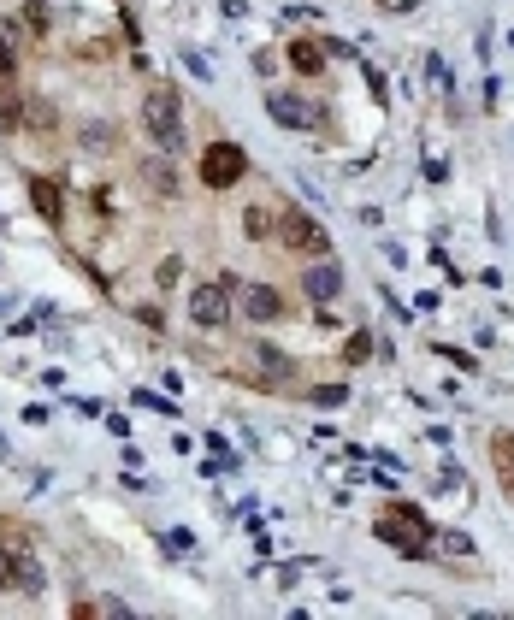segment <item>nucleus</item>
Masks as SVG:
<instances>
[{
  "label": "nucleus",
  "instance_id": "obj_1",
  "mask_svg": "<svg viewBox=\"0 0 514 620\" xmlns=\"http://www.w3.org/2000/svg\"><path fill=\"white\" fill-rule=\"evenodd\" d=\"M379 538H385L396 556L420 561L426 550H432V520H426L414 502H402V496H396V502H385V508H379Z\"/></svg>",
  "mask_w": 514,
  "mask_h": 620
},
{
  "label": "nucleus",
  "instance_id": "obj_2",
  "mask_svg": "<svg viewBox=\"0 0 514 620\" xmlns=\"http://www.w3.org/2000/svg\"><path fill=\"white\" fill-rule=\"evenodd\" d=\"M142 124H148V136H154L166 154L184 148V107H178V89H172V83H154V89L142 95Z\"/></svg>",
  "mask_w": 514,
  "mask_h": 620
},
{
  "label": "nucleus",
  "instance_id": "obj_3",
  "mask_svg": "<svg viewBox=\"0 0 514 620\" xmlns=\"http://www.w3.org/2000/svg\"><path fill=\"white\" fill-rule=\"evenodd\" d=\"M278 243L296 248V254H331V231H325L314 213H302V207H284V213H278Z\"/></svg>",
  "mask_w": 514,
  "mask_h": 620
},
{
  "label": "nucleus",
  "instance_id": "obj_4",
  "mask_svg": "<svg viewBox=\"0 0 514 620\" xmlns=\"http://www.w3.org/2000/svg\"><path fill=\"white\" fill-rule=\"evenodd\" d=\"M243 172H249V154H243L237 142H213V148H201V184L207 189H231Z\"/></svg>",
  "mask_w": 514,
  "mask_h": 620
},
{
  "label": "nucleus",
  "instance_id": "obj_5",
  "mask_svg": "<svg viewBox=\"0 0 514 620\" xmlns=\"http://www.w3.org/2000/svg\"><path fill=\"white\" fill-rule=\"evenodd\" d=\"M231 308H237L231 278H219V284H195V290H190V319H195V325H225Z\"/></svg>",
  "mask_w": 514,
  "mask_h": 620
},
{
  "label": "nucleus",
  "instance_id": "obj_6",
  "mask_svg": "<svg viewBox=\"0 0 514 620\" xmlns=\"http://www.w3.org/2000/svg\"><path fill=\"white\" fill-rule=\"evenodd\" d=\"M266 113H272V124H284V130H314V124H320V107H314L308 95H284V89L266 95Z\"/></svg>",
  "mask_w": 514,
  "mask_h": 620
},
{
  "label": "nucleus",
  "instance_id": "obj_7",
  "mask_svg": "<svg viewBox=\"0 0 514 620\" xmlns=\"http://www.w3.org/2000/svg\"><path fill=\"white\" fill-rule=\"evenodd\" d=\"M302 290H308V302H337V296H343V272H337V260H314V266L302 272Z\"/></svg>",
  "mask_w": 514,
  "mask_h": 620
},
{
  "label": "nucleus",
  "instance_id": "obj_8",
  "mask_svg": "<svg viewBox=\"0 0 514 620\" xmlns=\"http://www.w3.org/2000/svg\"><path fill=\"white\" fill-rule=\"evenodd\" d=\"M237 302H243V313H249L255 325H272V319L284 313V296H278L272 284H243V290H237Z\"/></svg>",
  "mask_w": 514,
  "mask_h": 620
},
{
  "label": "nucleus",
  "instance_id": "obj_9",
  "mask_svg": "<svg viewBox=\"0 0 514 620\" xmlns=\"http://www.w3.org/2000/svg\"><path fill=\"white\" fill-rule=\"evenodd\" d=\"M290 65H296V71H308V77H320V71H325V48H320V42H290Z\"/></svg>",
  "mask_w": 514,
  "mask_h": 620
},
{
  "label": "nucleus",
  "instance_id": "obj_10",
  "mask_svg": "<svg viewBox=\"0 0 514 620\" xmlns=\"http://www.w3.org/2000/svg\"><path fill=\"white\" fill-rule=\"evenodd\" d=\"M243 231H249V237H278V219H272V207H249V213H243Z\"/></svg>",
  "mask_w": 514,
  "mask_h": 620
},
{
  "label": "nucleus",
  "instance_id": "obj_11",
  "mask_svg": "<svg viewBox=\"0 0 514 620\" xmlns=\"http://www.w3.org/2000/svg\"><path fill=\"white\" fill-rule=\"evenodd\" d=\"M30 195H36V207H42V219L54 225V219H60V189L48 184V178H36V184H30Z\"/></svg>",
  "mask_w": 514,
  "mask_h": 620
},
{
  "label": "nucleus",
  "instance_id": "obj_12",
  "mask_svg": "<svg viewBox=\"0 0 514 620\" xmlns=\"http://www.w3.org/2000/svg\"><path fill=\"white\" fill-rule=\"evenodd\" d=\"M432 550H444V556H473V538H467V532H432Z\"/></svg>",
  "mask_w": 514,
  "mask_h": 620
},
{
  "label": "nucleus",
  "instance_id": "obj_13",
  "mask_svg": "<svg viewBox=\"0 0 514 620\" xmlns=\"http://www.w3.org/2000/svg\"><path fill=\"white\" fill-rule=\"evenodd\" d=\"M260 367H266V378H290V361H284V349H255Z\"/></svg>",
  "mask_w": 514,
  "mask_h": 620
},
{
  "label": "nucleus",
  "instance_id": "obj_14",
  "mask_svg": "<svg viewBox=\"0 0 514 620\" xmlns=\"http://www.w3.org/2000/svg\"><path fill=\"white\" fill-rule=\"evenodd\" d=\"M497 467H503V479L514 485V432H497Z\"/></svg>",
  "mask_w": 514,
  "mask_h": 620
},
{
  "label": "nucleus",
  "instance_id": "obj_15",
  "mask_svg": "<svg viewBox=\"0 0 514 620\" xmlns=\"http://www.w3.org/2000/svg\"><path fill=\"white\" fill-rule=\"evenodd\" d=\"M343 402H349L343 384H320V390H314V408H343Z\"/></svg>",
  "mask_w": 514,
  "mask_h": 620
},
{
  "label": "nucleus",
  "instance_id": "obj_16",
  "mask_svg": "<svg viewBox=\"0 0 514 620\" xmlns=\"http://www.w3.org/2000/svg\"><path fill=\"white\" fill-rule=\"evenodd\" d=\"M24 124V107H18V95H0V130H18Z\"/></svg>",
  "mask_w": 514,
  "mask_h": 620
},
{
  "label": "nucleus",
  "instance_id": "obj_17",
  "mask_svg": "<svg viewBox=\"0 0 514 620\" xmlns=\"http://www.w3.org/2000/svg\"><path fill=\"white\" fill-rule=\"evenodd\" d=\"M24 30H30V36H48V6H42V0L24 12Z\"/></svg>",
  "mask_w": 514,
  "mask_h": 620
},
{
  "label": "nucleus",
  "instance_id": "obj_18",
  "mask_svg": "<svg viewBox=\"0 0 514 620\" xmlns=\"http://www.w3.org/2000/svg\"><path fill=\"white\" fill-rule=\"evenodd\" d=\"M136 408H154V414H178V402H166V396H154V390H136Z\"/></svg>",
  "mask_w": 514,
  "mask_h": 620
},
{
  "label": "nucleus",
  "instance_id": "obj_19",
  "mask_svg": "<svg viewBox=\"0 0 514 620\" xmlns=\"http://www.w3.org/2000/svg\"><path fill=\"white\" fill-rule=\"evenodd\" d=\"M432 355H444V361H450V367H461V372H473V367H479V361H473V355H461V349H450V343H438V349H432Z\"/></svg>",
  "mask_w": 514,
  "mask_h": 620
},
{
  "label": "nucleus",
  "instance_id": "obj_20",
  "mask_svg": "<svg viewBox=\"0 0 514 620\" xmlns=\"http://www.w3.org/2000/svg\"><path fill=\"white\" fill-rule=\"evenodd\" d=\"M349 361H373V337H367V331L349 337Z\"/></svg>",
  "mask_w": 514,
  "mask_h": 620
},
{
  "label": "nucleus",
  "instance_id": "obj_21",
  "mask_svg": "<svg viewBox=\"0 0 514 620\" xmlns=\"http://www.w3.org/2000/svg\"><path fill=\"white\" fill-rule=\"evenodd\" d=\"M24 113H30V124H36V130H48V124H54V107H48V101H30Z\"/></svg>",
  "mask_w": 514,
  "mask_h": 620
},
{
  "label": "nucleus",
  "instance_id": "obj_22",
  "mask_svg": "<svg viewBox=\"0 0 514 620\" xmlns=\"http://www.w3.org/2000/svg\"><path fill=\"white\" fill-rule=\"evenodd\" d=\"M166 550H172V556H190L195 538H190V532H166Z\"/></svg>",
  "mask_w": 514,
  "mask_h": 620
},
{
  "label": "nucleus",
  "instance_id": "obj_23",
  "mask_svg": "<svg viewBox=\"0 0 514 620\" xmlns=\"http://www.w3.org/2000/svg\"><path fill=\"white\" fill-rule=\"evenodd\" d=\"M148 178H154V189H172V172H166V160H148Z\"/></svg>",
  "mask_w": 514,
  "mask_h": 620
},
{
  "label": "nucleus",
  "instance_id": "obj_24",
  "mask_svg": "<svg viewBox=\"0 0 514 620\" xmlns=\"http://www.w3.org/2000/svg\"><path fill=\"white\" fill-rule=\"evenodd\" d=\"M219 6H225V18H243V12H249V0H219Z\"/></svg>",
  "mask_w": 514,
  "mask_h": 620
},
{
  "label": "nucleus",
  "instance_id": "obj_25",
  "mask_svg": "<svg viewBox=\"0 0 514 620\" xmlns=\"http://www.w3.org/2000/svg\"><path fill=\"white\" fill-rule=\"evenodd\" d=\"M6 77H12V48L0 42V83H6Z\"/></svg>",
  "mask_w": 514,
  "mask_h": 620
},
{
  "label": "nucleus",
  "instance_id": "obj_26",
  "mask_svg": "<svg viewBox=\"0 0 514 620\" xmlns=\"http://www.w3.org/2000/svg\"><path fill=\"white\" fill-rule=\"evenodd\" d=\"M12 585V567H6V550H0V591Z\"/></svg>",
  "mask_w": 514,
  "mask_h": 620
}]
</instances>
